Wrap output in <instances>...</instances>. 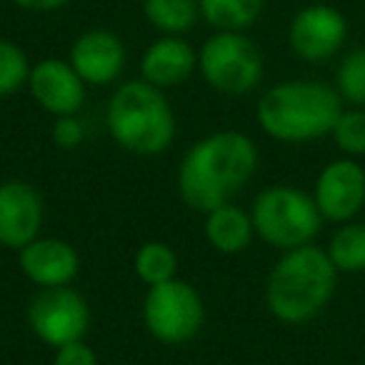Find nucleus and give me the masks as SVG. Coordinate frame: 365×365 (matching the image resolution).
Returning a JSON list of instances; mask_svg holds the SVG:
<instances>
[{"label":"nucleus","instance_id":"f257e3e1","mask_svg":"<svg viewBox=\"0 0 365 365\" xmlns=\"http://www.w3.org/2000/svg\"><path fill=\"white\" fill-rule=\"evenodd\" d=\"M258 145L240 130H218L205 135L182 155L178 168V193L190 210L210 213L253 180L258 170Z\"/></svg>","mask_w":365,"mask_h":365},{"label":"nucleus","instance_id":"f03ea898","mask_svg":"<svg viewBox=\"0 0 365 365\" xmlns=\"http://www.w3.org/2000/svg\"><path fill=\"white\" fill-rule=\"evenodd\" d=\"M340 273L323 245L308 243L285 250L265 280V305L285 325H303L325 313L335 298Z\"/></svg>","mask_w":365,"mask_h":365},{"label":"nucleus","instance_id":"7ed1b4c3","mask_svg":"<svg viewBox=\"0 0 365 365\" xmlns=\"http://www.w3.org/2000/svg\"><path fill=\"white\" fill-rule=\"evenodd\" d=\"M343 108L345 103L340 101L335 86L298 78L270 86L258 98L255 120L273 140L300 145L330 138Z\"/></svg>","mask_w":365,"mask_h":365},{"label":"nucleus","instance_id":"20e7f679","mask_svg":"<svg viewBox=\"0 0 365 365\" xmlns=\"http://www.w3.org/2000/svg\"><path fill=\"white\" fill-rule=\"evenodd\" d=\"M106 125L123 150L140 158L165 153L178 133L175 113L165 93L143 78L115 88L108 101Z\"/></svg>","mask_w":365,"mask_h":365},{"label":"nucleus","instance_id":"39448f33","mask_svg":"<svg viewBox=\"0 0 365 365\" xmlns=\"http://www.w3.org/2000/svg\"><path fill=\"white\" fill-rule=\"evenodd\" d=\"M250 218L255 235L280 253L315 243L325 225L313 193L288 182L260 190L250 205Z\"/></svg>","mask_w":365,"mask_h":365},{"label":"nucleus","instance_id":"423d86ee","mask_svg":"<svg viewBox=\"0 0 365 365\" xmlns=\"http://www.w3.org/2000/svg\"><path fill=\"white\" fill-rule=\"evenodd\" d=\"M198 71L220 96H248L263 81V56L245 33L215 31L198 51Z\"/></svg>","mask_w":365,"mask_h":365},{"label":"nucleus","instance_id":"0eeeda50","mask_svg":"<svg viewBox=\"0 0 365 365\" xmlns=\"http://www.w3.org/2000/svg\"><path fill=\"white\" fill-rule=\"evenodd\" d=\"M143 323L158 343H190L205 323V303L188 280L173 278L148 288L143 300Z\"/></svg>","mask_w":365,"mask_h":365},{"label":"nucleus","instance_id":"6e6552de","mask_svg":"<svg viewBox=\"0 0 365 365\" xmlns=\"http://www.w3.org/2000/svg\"><path fill=\"white\" fill-rule=\"evenodd\" d=\"M28 325L41 343L61 348L86 338L91 328V305L71 285L41 288L28 305Z\"/></svg>","mask_w":365,"mask_h":365},{"label":"nucleus","instance_id":"1a4fd4ad","mask_svg":"<svg viewBox=\"0 0 365 365\" xmlns=\"http://www.w3.org/2000/svg\"><path fill=\"white\" fill-rule=\"evenodd\" d=\"M348 18L328 3L300 8L288 26V48L303 63H328L348 43Z\"/></svg>","mask_w":365,"mask_h":365},{"label":"nucleus","instance_id":"9d476101","mask_svg":"<svg viewBox=\"0 0 365 365\" xmlns=\"http://www.w3.org/2000/svg\"><path fill=\"white\" fill-rule=\"evenodd\" d=\"M313 200L325 223H348L365 210V165L355 158L325 163L313 182Z\"/></svg>","mask_w":365,"mask_h":365},{"label":"nucleus","instance_id":"9b49d317","mask_svg":"<svg viewBox=\"0 0 365 365\" xmlns=\"http://www.w3.org/2000/svg\"><path fill=\"white\" fill-rule=\"evenodd\" d=\"M86 91L88 86L83 83V78L73 71L71 63L61 58H43L33 63L28 76L31 98L53 118L78 115L86 103Z\"/></svg>","mask_w":365,"mask_h":365},{"label":"nucleus","instance_id":"f8f14e48","mask_svg":"<svg viewBox=\"0 0 365 365\" xmlns=\"http://www.w3.org/2000/svg\"><path fill=\"white\" fill-rule=\"evenodd\" d=\"M46 208L36 185L26 180L0 182V248L21 250L41 235Z\"/></svg>","mask_w":365,"mask_h":365},{"label":"nucleus","instance_id":"ddd939ff","mask_svg":"<svg viewBox=\"0 0 365 365\" xmlns=\"http://www.w3.org/2000/svg\"><path fill=\"white\" fill-rule=\"evenodd\" d=\"M125 46L113 31L91 28L73 41L68 63L83 78L86 86H110L125 68Z\"/></svg>","mask_w":365,"mask_h":365},{"label":"nucleus","instance_id":"4468645a","mask_svg":"<svg viewBox=\"0 0 365 365\" xmlns=\"http://www.w3.org/2000/svg\"><path fill=\"white\" fill-rule=\"evenodd\" d=\"M18 263L23 275L38 288H63L81 273V255L73 243L63 238L38 235L26 248L18 250Z\"/></svg>","mask_w":365,"mask_h":365},{"label":"nucleus","instance_id":"2eb2a0df","mask_svg":"<svg viewBox=\"0 0 365 365\" xmlns=\"http://www.w3.org/2000/svg\"><path fill=\"white\" fill-rule=\"evenodd\" d=\"M195 71H198V53L182 36L158 38L140 58V78L160 91L182 86Z\"/></svg>","mask_w":365,"mask_h":365},{"label":"nucleus","instance_id":"dca6fc26","mask_svg":"<svg viewBox=\"0 0 365 365\" xmlns=\"http://www.w3.org/2000/svg\"><path fill=\"white\" fill-rule=\"evenodd\" d=\"M203 230L210 248L223 255L245 253L255 238L250 210L240 208L235 203H225L220 208H213L210 213H205Z\"/></svg>","mask_w":365,"mask_h":365},{"label":"nucleus","instance_id":"f3484780","mask_svg":"<svg viewBox=\"0 0 365 365\" xmlns=\"http://www.w3.org/2000/svg\"><path fill=\"white\" fill-rule=\"evenodd\" d=\"M330 263L340 275H363L365 273V223L348 220L335 225L325 245Z\"/></svg>","mask_w":365,"mask_h":365},{"label":"nucleus","instance_id":"a211bd4d","mask_svg":"<svg viewBox=\"0 0 365 365\" xmlns=\"http://www.w3.org/2000/svg\"><path fill=\"white\" fill-rule=\"evenodd\" d=\"M143 16L163 36H185L200 18L198 0H143Z\"/></svg>","mask_w":365,"mask_h":365},{"label":"nucleus","instance_id":"6ab92c4d","mask_svg":"<svg viewBox=\"0 0 365 365\" xmlns=\"http://www.w3.org/2000/svg\"><path fill=\"white\" fill-rule=\"evenodd\" d=\"M200 18L215 31L245 33L263 13L265 0H198Z\"/></svg>","mask_w":365,"mask_h":365},{"label":"nucleus","instance_id":"aec40b11","mask_svg":"<svg viewBox=\"0 0 365 365\" xmlns=\"http://www.w3.org/2000/svg\"><path fill=\"white\" fill-rule=\"evenodd\" d=\"M133 270H135L138 280L148 288L163 285L178 278V255L163 240H148L138 248L135 258H133Z\"/></svg>","mask_w":365,"mask_h":365},{"label":"nucleus","instance_id":"412c9836","mask_svg":"<svg viewBox=\"0 0 365 365\" xmlns=\"http://www.w3.org/2000/svg\"><path fill=\"white\" fill-rule=\"evenodd\" d=\"M333 86L345 106L365 108V46L343 53Z\"/></svg>","mask_w":365,"mask_h":365},{"label":"nucleus","instance_id":"4be33fe9","mask_svg":"<svg viewBox=\"0 0 365 365\" xmlns=\"http://www.w3.org/2000/svg\"><path fill=\"white\" fill-rule=\"evenodd\" d=\"M330 140L340 155L363 160L365 158V108L345 106L330 130Z\"/></svg>","mask_w":365,"mask_h":365},{"label":"nucleus","instance_id":"5701e85b","mask_svg":"<svg viewBox=\"0 0 365 365\" xmlns=\"http://www.w3.org/2000/svg\"><path fill=\"white\" fill-rule=\"evenodd\" d=\"M31 68L33 63L28 61V53L18 43L0 38V98L16 96L28 88Z\"/></svg>","mask_w":365,"mask_h":365},{"label":"nucleus","instance_id":"b1692460","mask_svg":"<svg viewBox=\"0 0 365 365\" xmlns=\"http://www.w3.org/2000/svg\"><path fill=\"white\" fill-rule=\"evenodd\" d=\"M51 138L63 150H76L86 140V125H83L78 115H61L53 120Z\"/></svg>","mask_w":365,"mask_h":365},{"label":"nucleus","instance_id":"393cba45","mask_svg":"<svg viewBox=\"0 0 365 365\" xmlns=\"http://www.w3.org/2000/svg\"><path fill=\"white\" fill-rule=\"evenodd\" d=\"M53 365H98V355L86 340H73L56 348Z\"/></svg>","mask_w":365,"mask_h":365},{"label":"nucleus","instance_id":"a878e982","mask_svg":"<svg viewBox=\"0 0 365 365\" xmlns=\"http://www.w3.org/2000/svg\"><path fill=\"white\" fill-rule=\"evenodd\" d=\"M13 3L28 13H53L66 8L71 0H13Z\"/></svg>","mask_w":365,"mask_h":365}]
</instances>
